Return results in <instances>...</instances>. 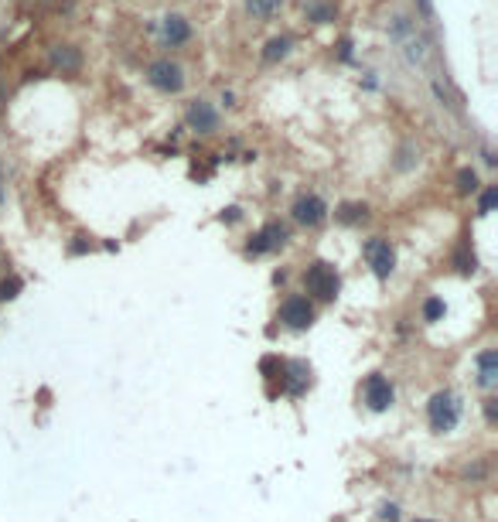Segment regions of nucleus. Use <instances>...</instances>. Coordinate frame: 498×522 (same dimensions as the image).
<instances>
[{
    "label": "nucleus",
    "mask_w": 498,
    "mask_h": 522,
    "mask_svg": "<svg viewBox=\"0 0 498 522\" xmlns=\"http://www.w3.org/2000/svg\"><path fill=\"white\" fill-rule=\"evenodd\" d=\"M389 38H393L396 45H399V52L406 55V62L410 65H417V69H423L427 65V55H430V45H427V38L417 31V25L410 21V18H393L389 21Z\"/></svg>",
    "instance_id": "obj_1"
},
{
    "label": "nucleus",
    "mask_w": 498,
    "mask_h": 522,
    "mask_svg": "<svg viewBox=\"0 0 498 522\" xmlns=\"http://www.w3.org/2000/svg\"><path fill=\"white\" fill-rule=\"evenodd\" d=\"M144 78H147L151 89H158V92H164V96H178V92L184 89V82H188L181 62H174L171 55L154 58V62L144 69Z\"/></svg>",
    "instance_id": "obj_2"
},
{
    "label": "nucleus",
    "mask_w": 498,
    "mask_h": 522,
    "mask_svg": "<svg viewBox=\"0 0 498 522\" xmlns=\"http://www.w3.org/2000/svg\"><path fill=\"white\" fill-rule=\"evenodd\" d=\"M304 290L311 294V297H317V301H335L341 290V277L338 270L331 266V263H311L307 266V273H304Z\"/></svg>",
    "instance_id": "obj_3"
},
{
    "label": "nucleus",
    "mask_w": 498,
    "mask_h": 522,
    "mask_svg": "<svg viewBox=\"0 0 498 522\" xmlns=\"http://www.w3.org/2000/svg\"><path fill=\"white\" fill-rule=\"evenodd\" d=\"M191 38H195V27L191 21L184 18L181 11H167L164 18L158 21V41L160 48H184V45H191Z\"/></svg>",
    "instance_id": "obj_4"
},
{
    "label": "nucleus",
    "mask_w": 498,
    "mask_h": 522,
    "mask_svg": "<svg viewBox=\"0 0 498 522\" xmlns=\"http://www.w3.org/2000/svg\"><path fill=\"white\" fill-rule=\"evenodd\" d=\"M427 417H430V427L437 430V434H444V430H454V423L461 417V406H457V396L450 390H441L430 396V403H427Z\"/></svg>",
    "instance_id": "obj_5"
},
{
    "label": "nucleus",
    "mask_w": 498,
    "mask_h": 522,
    "mask_svg": "<svg viewBox=\"0 0 498 522\" xmlns=\"http://www.w3.org/2000/svg\"><path fill=\"white\" fill-rule=\"evenodd\" d=\"M362 253H366V260L368 266H372V273L375 277H389L396 270V249H393V242L389 239H382V235H372L366 246H362Z\"/></svg>",
    "instance_id": "obj_6"
},
{
    "label": "nucleus",
    "mask_w": 498,
    "mask_h": 522,
    "mask_svg": "<svg viewBox=\"0 0 498 522\" xmlns=\"http://www.w3.org/2000/svg\"><path fill=\"white\" fill-rule=\"evenodd\" d=\"M184 123H188V130L195 133H215L219 130V109L209 103V99H191L188 109H184Z\"/></svg>",
    "instance_id": "obj_7"
},
{
    "label": "nucleus",
    "mask_w": 498,
    "mask_h": 522,
    "mask_svg": "<svg viewBox=\"0 0 498 522\" xmlns=\"http://www.w3.org/2000/svg\"><path fill=\"white\" fill-rule=\"evenodd\" d=\"M290 215H293V222H297V226L314 229V226H321V222L328 219V202H324L321 195H300V198L293 202Z\"/></svg>",
    "instance_id": "obj_8"
},
{
    "label": "nucleus",
    "mask_w": 498,
    "mask_h": 522,
    "mask_svg": "<svg viewBox=\"0 0 498 522\" xmlns=\"http://www.w3.org/2000/svg\"><path fill=\"white\" fill-rule=\"evenodd\" d=\"M284 242H287V226H284V222H266L260 233L249 239L246 253H249V256H263V253H273V249H280Z\"/></svg>",
    "instance_id": "obj_9"
},
{
    "label": "nucleus",
    "mask_w": 498,
    "mask_h": 522,
    "mask_svg": "<svg viewBox=\"0 0 498 522\" xmlns=\"http://www.w3.org/2000/svg\"><path fill=\"white\" fill-rule=\"evenodd\" d=\"M362 396H366V406H368V410H375V413L389 410V406H393V399H396L393 383H389L386 376H368L366 386H362Z\"/></svg>",
    "instance_id": "obj_10"
},
{
    "label": "nucleus",
    "mask_w": 498,
    "mask_h": 522,
    "mask_svg": "<svg viewBox=\"0 0 498 522\" xmlns=\"http://www.w3.org/2000/svg\"><path fill=\"white\" fill-rule=\"evenodd\" d=\"M280 321L287 324V328H311V321H314V304L307 301V297H287L284 301V308H280Z\"/></svg>",
    "instance_id": "obj_11"
},
{
    "label": "nucleus",
    "mask_w": 498,
    "mask_h": 522,
    "mask_svg": "<svg viewBox=\"0 0 498 522\" xmlns=\"http://www.w3.org/2000/svg\"><path fill=\"white\" fill-rule=\"evenodd\" d=\"M48 62H52V69H58V72L76 76V72L82 69V52L76 48V45H69V41H58V45H52Z\"/></svg>",
    "instance_id": "obj_12"
},
{
    "label": "nucleus",
    "mask_w": 498,
    "mask_h": 522,
    "mask_svg": "<svg viewBox=\"0 0 498 522\" xmlns=\"http://www.w3.org/2000/svg\"><path fill=\"white\" fill-rule=\"evenodd\" d=\"M304 18L317 27L335 25L338 21V7H335V0H304Z\"/></svg>",
    "instance_id": "obj_13"
},
{
    "label": "nucleus",
    "mask_w": 498,
    "mask_h": 522,
    "mask_svg": "<svg viewBox=\"0 0 498 522\" xmlns=\"http://www.w3.org/2000/svg\"><path fill=\"white\" fill-rule=\"evenodd\" d=\"M290 52H293V38H290V34H273V38L263 45V62H266V65H277V62L290 58Z\"/></svg>",
    "instance_id": "obj_14"
},
{
    "label": "nucleus",
    "mask_w": 498,
    "mask_h": 522,
    "mask_svg": "<svg viewBox=\"0 0 498 522\" xmlns=\"http://www.w3.org/2000/svg\"><path fill=\"white\" fill-rule=\"evenodd\" d=\"M242 7L253 21H277L284 11V0H242Z\"/></svg>",
    "instance_id": "obj_15"
},
{
    "label": "nucleus",
    "mask_w": 498,
    "mask_h": 522,
    "mask_svg": "<svg viewBox=\"0 0 498 522\" xmlns=\"http://www.w3.org/2000/svg\"><path fill=\"white\" fill-rule=\"evenodd\" d=\"M478 383H481L485 390H492L498 383V352L495 348H485V352L478 355Z\"/></svg>",
    "instance_id": "obj_16"
},
{
    "label": "nucleus",
    "mask_w": 498,
    "mask_h": 522,
    "mask_svg": "<svg viewBox=\"0 0 498 522\" xmlns=\"http://www.w3.org/2000/svg\"><path fill=\"white\" fill-rule=\"evenodd\" d=\"M366 205L362 202H345V205H338V212H335V219H338L341 226H355V222H362L366 219Z\"/></svg>",
    "instance_id": "obj_17"
},
{
    "label": "nucleus",
    "mask_w": 498,
    "mask_h": 522,
    "mask_svg": "<svg viewBox=\"0 0 498 522\" xmlns=\"http://www.w3.org/2000/svg\"><path fill=\"white\" fill-rule=\"evenodd\" d=\"M478 188H481L478 171H474V167H461V171H457V191H461V195H474Z\"/></svg>",
    "instance_id": "obj_18"
},
{
    "label": "nucleus",
    "mask_w": 498,
    "mask_h": 522,
    "mask_svg": "<svg viewBox=\"0 0 498 522\" xmlns=\"http://www.w3.org/2000/svg\"><path fill=\"white\" fill-rule=\"evenodd\" d=\"M495 202H498V188L488 184V188L481 191V198H478V215H488V212L495 209Z\"/></svg>",
    "instance_id": "obj_19"
},
{
    "label": "nucleus",
    "mask_w": 498,
    "mask_h": 522,
    "mask_svg": "<svg viewBox=\"0 0 498 522\" xmlns=\"http://www.w3.org/2000/svg\"><path fill=\"white\" fill-rule=\"evenodd\" d=\"M444 301H441V297H430V301H427V304H423V321H441V317H444Z\"/></svg>",
    "instance_id": "obj_20"
},
{
    "label": "nucleus",
    "mask_w": 498,
    "mask_h": 522,
    "mask_svg": "<svg viewBox=\"0 0 498 522\" xmlns=\"http://www.w3.org/2000/svg\"><path fill=\"white\" fill-rule=\"evenodd\" d=\"M21 294V277H7L0 280V301H14Z\"/></svg>",
    "instance_id": "obj_21"
},
{
    "label": "nucleus",
    "mask_w": 498,
    "mask_h": 522,
    "mask_svg": "<svg viewBox=\"0 0 498 522\" xmlns=\"http://www.w3.org/2000/svg\"><path fill=\"white\" fill-rule=\"evenodd\" d=\"M454 266H457L461 273H474V266H478V260H474V253H468V249H461V253L454 256Z\"/></svg>",
    "instance_id": "obj_22"
},
{
    "label": "nucleus",
    "mask_w": 498,
    "mask_h": 522,
    "mask_svg": "<svg viewBox=\"0 0 498 522\" xmlns=\"http://www.w3.org/2000/svg\"><path fill=\"white\" fill-rule=\"evenodd\" d=\"M375 522H399V505H393V502L379 505V516H375Z\"/></svg>",
    "instance_id": "obj_23"
},
{
    "label": "nucleus",
    "mask_w": 498,
    "mask_h": 522,
    "mask_svg": "<svg viewBox=\"0 0 498 522\" xmlns=\"http://www.w3.org/2000/svg\"><path fill=\"white\" fill-rule=\"evenodd\" d=\"M335 48H338V58H341V62H352V48H355V45H352V38H341Z\"/></svg>",
    "instance_id": "obj_24"
},
{
    "label": "nucleus",
    "mask_w": 498,
    "mask_h": 522,
    "mask_svg": "<svg viewBox=\"0 0 498 522\" xmlns=\"http://www.w3.org/2000/svg\"><path fill=\"white\" fill-rule=\"evenodd\" d=\"M239 219H242V209H239V205H233V209L222 212V222H239Z\"/></svg>",
    "instance_id": "obj_25"
},
{
    "label": "nucleus",
    "mask_w": 498,
    "mask_h": 522,
    "mask_svg": "<svg viewBox=\"0 0 498 522\" xmlns=\"http://www.w3.org/2000/svg\"><path fill=\"white\" fill-rule=\"evenodd\" d=\"M420 11H423V18H434V4L430 0H420Z\"/></svg>",
    "instance_id": "obj_26"
},
{
    "label": "nucleus",
    "mask_w": 498,
    "mask_h": 522,
    "mask_svg": "<svg viewBox=\"0 0 498 522\" xmlns=\"http://www.w3.org/2000/svg\"><path fill=\"white\" fill-rule=\"evenodd\" d=\"M222 106H236V92L226 89V92H222Z\"/></svg>",
    "instance_id": "obj_27"
},
{
    "label": "nucleus",
    "mask_w": 498,
    "mask_h": 522,
    "mask_svg": "<svg viewBox=\"0 0 498 522\" xmlns=\"http://www.w3.org/2000/svg\"><path fill=\"white\" fill-rule=\"evenodd\" d=\"M417 522H434V519H417Z\"/></svg>",
    "instance_id": "obj_28"
},
{
    "label": "nucleus",
    "mask_w": 498,
    "mask_h": 522,
    "mask_svg": "<svg viewBox=\"0 0 498 522\" xmlns=\"http://www.w3.org/2000/svg\"><path fill=\"white\" fill-rule=\"evenodd\" d=\"M0 202H4V191H0Z\"/></svg>",
    "instance_id": "obj_29"
}]
</instances>
